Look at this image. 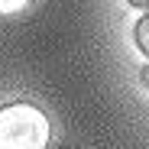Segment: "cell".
I'll list each match as a JSON object with an SVG mask.
<instances>
[{
	"instance_id": "obj_1",
	"label": "cell",
	"mask_w": 149,
	"mask_h": 149,
	"mask_svg": "<svg viewBox=\"0 0 149 149\" xmlns=\"http://www.w3.org/2000/svg\"><path fill=\"white\" fill-rule=\"evenodd\" d=\"M52 127L49 117L26 101L0 107V149H45Z\"/></svg>"
},
{
	"instance_id": "obj_2",
	"label": "cell",
	"mask_w": 149,
	"mask_h": 149,
	"mask_svg": "<svg viewBox=\"0 0 149 149\" xmlns=\"http://www.w3.org/2000/svg\"><path fill=\"white\" fill-rule=\"evenodd\" d=\"M136 45L143 49V55H149V13L136 23Z\"/></svg>"
},
{
	"instance_id": "obj_3",
	"label": "cell",
	"mask_w": 149,
	"mask_h": 149,
	"mask_svg": "<svg viewBox=\"0 0 149 149\" xmlns=\"http://www.w3.org/2000/svg\"><path fill=\"white\" fill-rule=\"evenodd\" d=\"M33 0H0V16H10V13H19L26 10Z\"/></svg>"
},
{
	"instance_id": "obj_4",
	"label": "cell",
	"mask_w": 149,
	"mask_h": 149,
	"mask_svg": "<svg viewBox=\"0 0 149 149\" xmlns=\"http://www.w3.org/2000/svg\"><path fill=\"white\" fill-rule=\"evenodd\" d=\"M127 3H133V7H139V10L149 13V0H127Z\"/></svg>"
},
{
	"instance_id": "obj_5",
	"label": "cell",
	"mask_w": 149,
	"mask_h": 149,
	"mask_svg": "<svg viewBox=\"0 0 149 149\" xmlns=\"http://www.w3.org/2000/svg\"><path fill=\"white\" fill-rule=\"evenodd\" d=\"M139 78H143V88H146V91H149V65H146V68H143V74H139Z\"/></svg>"
}]
</instances>
